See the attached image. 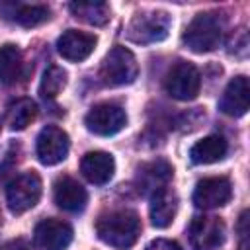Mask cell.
I'll use <instances>...</instances> for the list:
<instances>
[{"label":"cell","instance_id":"1","mask_svg":"<svg viewBox=\"0 0 250 250\" xmlns=\"http://www.w3.org/2000/svg\"><path fill=\"white\" fill-rule=\"evenodd\" d=\"M96 234L104 244L115 250H127L141 234V219L131 209L109 211L98 219Z\"/></svg>","mask_w":250,"mask_h":250},{"label":"cell","instance_id":"2","mask_svg":"<svg viewBox=\"0 0 250 250\" xmlns=\"http://www.w3.org/2000/svg\"><path fill=\"white\" fill-rule=\"evenodd\" d=\"M223 41V21L217 14H197L186 27L182 43L193 53H211Z\"/></svg>","mask_w":250,"mask_h":250},{"label":"cell","instance_id":"3","mask_svg":"<svg viewBox=\"0 0 250 250\" xmlns=\"http://www.w3.org/2000/svg\"><path fill=\"white\" fill-rule=\"evenodd\" d=\"M170 27H172V18L166 12L150 10V12L135 14L125 29V35L129 41L137 45H152L164 41L170 33Z\"/></svg>","mask_w":250,"mask_h":250},{"label":"cell","instance_id":"4","mask_svg":"<svg viewBox=\"0 0 250 250\" xmlns=\"http://www.w3.org/2000/svg\"><path fill=\"white\" fill-rule=\"evenodd\" d=\"M139 76V62L135 55L121 45H115L102 61L100 78L107 86H125Z\"/></svg>","mask_w":250,"mask_h":250},{"label":"cell","instance_id":"5","mask_svg":"<svg viewBox=\"0 0 250 250\" xmlns=\"http://www.w3.org/2000/svg\"><path fill=\"white\" fill-rule=\"evenodd\" d=\"M41 178L35 172H23L6 186V203L14 215L33 209L41 197Z\"/></svg>","mask_w":250,"mask_h":250},{"label":"cell","instance_id":"6","mask_svg":"<svg viewBox=\"0 0 250 250\" xmlns=\"http://www.w3.org/2000/svg\"><path fill=\"white\" fill-rule=\"evenodd\" d=\"M84 125L90 133L100 137H111L119 133L127 125V113L121 105L104 102L90 107V111L84 117Z\"/></svg>","mask_w":250,"mask_h":250},{"label":"cell","instance_id":"7","mask_svg":"<svg viewBox=\"0 0 250 250\" xmlns=\"http://www.w3.org/2000/svg\"><path fill=\"white\" fill-rule=\"evenodd\" d=\"M164 88L172 98L180 102L193 100L201 88V74L195 68V64L188 61H178L166 74Z\"/></svg>","mask_w":250,"mask_h":250},{"label":"cell","instance_id":"8","mask_svg":"<svg viewBox=\"0 0 250 250\" xmlns=\"http://www.w3.org/2000/svg\"><path fill=\"white\" fill-rule=\"evenodd\" d=\"M225 223L213 215L193 217L188 227V238L193 250H217L225 242Z\"/></svg>","mask_w":250,"mask_h":250},{"label":"cell","instance_id":"9","mask_svg":"<svg viewBox=\"0 0 250 250\" xmlns=\"http://www.w3.org/2000/svg\"><path fill=\"white\" fill-rule=\"evenodd\" d=\"M70 141L68 135L57 127V125H47L39 131L37 141H35V154L41 164L45 166H55L62 162L68 156Z\"/></svg>","mask_w":250,"mask_h":250},{"label":"cell","instance_id":"10","mask_svg":"<svg viewBox=\"0 0 250 250\" xmlns=\"http://www.w3.org/2000/svg\"><path fill=\"white\" fill-rule=\"evenodd\" d=\"M232 197V186L223 176L203 178L197 182L193 189V203L199 209H217L230 201Z\"/></svg>","mask_w":250,"mask_h":250},{"label":"cell","instance_id":"11","mask_svg":"<svg viewBox=\"0 0 250 250\" xmlns=\"http://www.w3.org/2000/svg\"><path fill=\"white\" fill-rule=\"evenodd\" d=\"M72 227L61 219H43L33 230V242L39 250H66L72 242Z\"/></svg>","mask_w":250,"mask_h":250},{"label":"cell","instance_id":"12","mask_svg":"<svg viewBox=\"0 0 250 250\" xmlns=\"http://www.w3.org/2000/svg\"><path fill=\"white\" fill-rule=\"evenodd\" d=\"M96 35L78 31V29H66L59 39H57V51L62 59L70 62H82L86 61L94 49H96Z\"/></svg>","mask_w":250,"mask_h":250},{"label":"cell","instance_id":"13","mask_svg":"<svg viewBox=\"0 0 250 250\" xmlns=\"http://www.w3.org/2000/svg\"><path fill=\"white\" fill-rule=\"evenodd\" d=\"M250 105V86L246 76H234L219 102V109L229 117H242Z\"/></svg>","mask_w":250,"mask_h":250},{"label":"cell","instance_id":"14","mask_svg":"<svg viewBox=\"0 0 250 250\" xmlns=\"http://www.w3.org/2000/svg\"><path fill=\"white\" fill-rule=\"evenodd\" d=\"M80 172L82 176L96 186H104L113 178L115 172V160L109 152L104 150H92L86 152L80 160Z\"/></svg>","mask_w":250,"mask_h":250},{"label":"cell","instance_id":"15","mask_svg":"<svg viewBox=\"0 0 250 250\" xmlns=\"http://www.w3.org/2000/svg\"><path fill=\"white\" fill-rule=\"evenodd\" d=\"M53 197H55V203L68 213H80L88 203V193L82 188V184H78L74 178H68V176H62L55 182Z\"/></svg>","mask_w":250,"mask_h":250},{"label":"cell","instance_id":"16","mask_svg":"<svg viewBox=\"0 0 250 250\" xmlns=\"http://www.w3.org/2000/svg\"><path fill=\"white\" fill-rule=\"evenodd\" d=\"M176 211H178V195L166 186L156 188L150 195V205H148L150 223L156 229H166L172 225Z\"/></svg>","mask_w":250,"mask_h":250},{"label":"cell","instance_id":"17","mask_svg":"<svg viewBox=\"0 0 250 250\" xmlns=\"http://www.w3.org/2000/svg\"><path fill=\"white\" fill-rule=\"evenodd\" d=\"M0 14L4 20H10L21 27H35L49 20V8L41 4H0Z\"/></svg>","mask_w":250,"mask_h":250},{"label":"cell","instance_id":"18","mask_svg":"<svg viewBox=\"0 0 250 250\" xmlns=\"http://www.w3.org/2000/svg\"><path fill=\"white\" fill-rule=\"evenodd\" d=\"M229 146L227 141L219 135H209L201 141H197L191 148H189V158L193 164H213L225 158Z\"/></svg>","mask_w":250,"mask_h":250},{"label":"cell","instance_id":"19","mask_svg":"<svg viewBox=\"0 0 250 250\" xmlns=\"http://www.w3.org/2000/svg\"><path fill=\"white\" fill-rule=\"evenodd\" d=\"M21 51L12 45V43H6L0 47V82L10 86L14 84L20 76H21Z\"/></svg>","mask_w":250,"mask_h":250},{"label":"cell","instance_id":"20","mask_svg":"<svg viewBox=\"0 0 250 250\" xmlns=\"http://www.w3.org/2000/svg\"><path fill=\"white\" fill-rule=\"evenodd\" d=\"M68 8L74 18H80L86 23L105 25L109 21V6L105 2H72Z\"/></svg>","mask_w":250,"mask_h":250},{"label":"cell","instance_id":"21","mask_svg":"<svg viewBox=\"0 0 250 250\" xmlns=\"http://www.w3.org/2000/svg\"><path fill=\"white\" fill-rule=\"evenodd\" d=\"M37 115V105L29 98L16 100L8 109V127L12 131H23Z\"/></svg>","mask_w":250,"mask_h":250},{"label":"cell","instance_id":"22","mask_svg":"<svg viewBox=\"0 0 250 250\" xmlns=\"http://www.w3.org/2000/svg\"><path fill=\"white\" fill-rule=\"evenodd\" d=\"M66 86V70H62L57 64H51L45 68L41 82H39V94L47 100L61 94V90Z\"/></svg>","mask_w":250,"mask_h":250},{"label":"cell","instance_id":"23","mask_svg":"<svg viewBox=\"0 0 250 250\" xmlns=\"http://www.w3.org/2000/svg\"><path fill=\"white\" fill-rule=\"evenodd\" d=\"M145 250H182V246L174 240H168V238H154L146 244Z\"/></svg>","mask_w":250,"mask_h":250},{"label":"cell","instance_id":"24","mask_svg":"<svg viewBox=\"0 0 250 250\" xmlns=\"http://www.w3.org/2000/svg\"><path fill=\"white\" fill-rule=\"evenodd\" d=\"M0 250H29V246L23 240H12V242H6Z\"/></svg>","mask_w":250,"mask_h":250}]
</instances>
